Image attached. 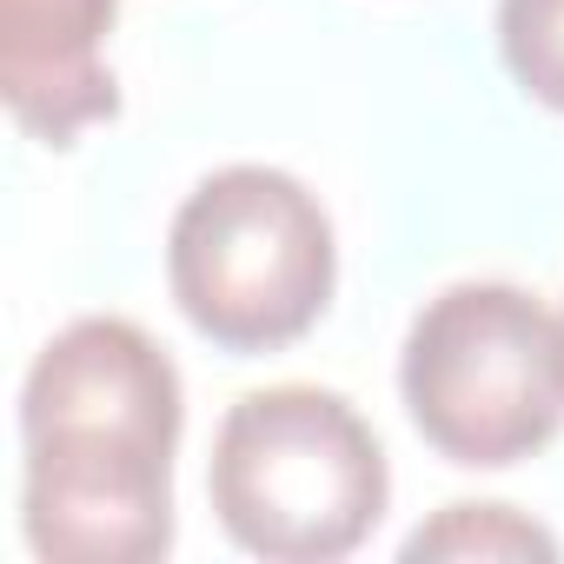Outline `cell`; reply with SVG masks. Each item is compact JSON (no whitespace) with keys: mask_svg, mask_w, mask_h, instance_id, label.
<instances>
[{"mask_svg":"<svg viewBox=\"0 0 564 564\" xmlns=\"http://www.w3.org/2000/svg\"><path fill=\"white\" fill-rule=\"evenodd\" d=\"M226 538L265 564L352 557L392 498L386 445L326 386H259L232 399L206 465Z\"/></svg>","mask_w":564,"mask_h":564,"instance_id":"obj_1","label":"cell"},{"mask_svg":"<svg viewBox=\"0 0 564 564\" xmlns=\"http://www.w3.org/2000/svg\"><path fill=\"white\" fill-rule=\"evenodd\" d=\"M339 279V239L319 193L279 166L206 173L166 232V286L219 352H279L306 339Z\"/></svg>","mask_w":564,"mask_h":564,"instance_id":"obj_2","label":"cell"},{"mask_svg":"<svg viewBox=\"0 0 564 564\" xmlns=\"http://www.w3.org/2000/svg\"><path fill=\"white\" fill-rule=\"evenodd\" d=\"M399 392L438 458L505 471L564 425V326L524 286L458 279L419 306L399 352Z\"/></svg>","mask_w":564,"mask_h":564,"instance_id":"obj_3","label":"cell"},{"mask_svg":"<svg viewBox=\"0 0 564 564\" xmlns=\"http://www.w3.org/2000/svg\"><path fill=\"white\" fill-rule=\"evenodd\" d=\"M186 399L166 346L133 319H74L41 346L21 386V452L166 465L180 452Z\"/></svg>","mask_w":564,"mask_h":564,"instance_id":"obj_4","label":"cell"},{"mask_svg":"<svg viewBox=\"0 0 564 564\" xmlns=\"http://www.w3.org/2000/svg\"><path fill=\"white\" fill-rule=\"evenodd\" d=\"M21 531L47 564H153L173 551V471L21 452Z\"/></svg>","mask_w":564,"mask_h":564,"instance_id":"obj_5","label":"cell"},{"mask_svg":"<svg viewBox=\"0 0 564 564\" xmlns=\"http://www.w3.org/2000/svg\"><path fill=\"white\" fill-rule=\"evenodd\" d=\"M120 0H0V100L14 127L74 147L87 127L120 113L107 34Z\"/></svg>","mask_w":564,"mask_h":564,"instance_id":"obj_6","label":"cell"},{"mask_svg":"<svg viewBox=\"0 0 564 564\" xmlns=\"http://www.w3.org/2000/svg\"><path fill=\"white\" fill-rule=\"evenodd\" d=\"M405 557H557V538L511 505H445L432 524L405 538Z\"/></svg>","mask_w":564,"mask_h":564,"instance_id":"obj_7","label":"cell"},{"mask_svg":"<svg viewBox=\"0 0 564 564\" xmlns=\"http://www.w3.org/2000/svg\"><path fill=\"white\" fill-rule=\"evenodd\" d=\"M498 54L538 107L564 113V0H498Z\"/></svg>","mask_w":564,"mask_h":564,"instance_id":"obj_8","label":"cell"},{"mask_svg":"<svg viewBox=\"0 0 564 564\" xmlns=\"http://www.w3.org/2000/svg\"><path fill=\"white\" fill-rule=\"evenodd\" d=\"M557 326H564V306H557Z\"/></svg>","mask_w":564,"mask_h":564,"instance_id":"obj_9","label":"cell"}]
</instances>
